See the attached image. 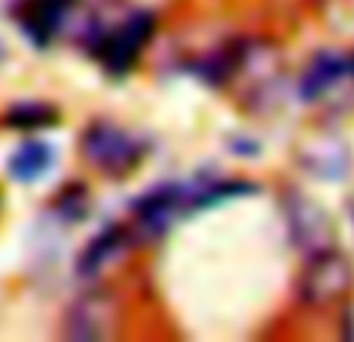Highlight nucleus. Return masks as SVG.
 I'll return each mask as SVG.
<instances>
[{"label":"nucleus","instance_id":"nucleus-2","mask_svg":"<svg viewBox=\"0 0 354 342\" xmlns=\"http://www.w3.org/2000/svg\"><path fill=\"white\" fill-rule=\"evenodd\" d=\"M84 156L93 162L97 168L109 171V174H124L140 162L143 156V143L137 137H131L124 128L109 122H97L84 131V141H81Z\"/></svg>","mask_w":354,"mask_h":342},{"label":"nucleus","instance_id":"nucleus-9","mask_svg":"<svg viewBox=\"0 0 354 342\" xmlns=\"http://www.w3.org/2000/svg\"><path fill=\"white\" fill-rule=\"evenodd\" d=\"M50 165H53V147L44 141H28L12 153L10 159V174L22 183L37 181L41 174H47Z\"/></svg>","mask_w":354,"mask_h":342},{"label":"nucleus","instance_id":"nucleus-12","mask_svg":"<svg viewBox=\"0 0 354 342\" xmlns=\"http://www.w3.org/2000/svg\"><path fill=\"white\" fill-rule=\"evenodd\" d=\"M3 56H6V50H3V44H0V60H3Z\"/></svg>","mask_w":354,"mask_h":342},{"label":"nucleus","instance_id":"nucleus-1","mask_svg":"<svg viewBox=\"0 0 354 342\" xmlns=\"http://www.w3.org/2000/svg\"><path fill=\"white\" fill-rule=\"evenodd\" d=\"M153 28H156L153 12H131L128 19H122V25L103 28L93 35V41H97L93 53L100 56V62L112 75H124L140 56V50L147 47V41L153 37Z\"/></svg>","mask_w":354,"mask_h":342},{"label":"nucleus","instance_id":"nucleus-5","mask_svg":"<svg viewBox=\"0 0 354 342\" xmlns=\"http://www.w3.org/2000/svg\"><path fill=\"white\" fill-rule=\"evenodd\" d=\"M72 3L75 0H25L22 12H19L16 19L25 35H28L37 47H44V44H50V37L62 28L66 12L72 10Z\"/></svg>","mask_w":354,"mask_h":342},{"label":"nucleus","instance_id":"nucleus-8","mask_svg":"<svg viewBox=\"0 0 354 342\" xmlns=\"http://www.w3.org/2000/svg\"><path fill=\"white\" fill-rule=\"evenodd\" d=\"M342 75H345V60H342V56H336V53H320L317 60L308 66V72L301 75V84H299L301 97H305V100L324 97V93L330 91V87L336 84L339 78H342Z\"/></svg>","mask_w":354,"mask_h":342},{"label":"nucleus","instance_id":"nucleus-4","mask_svg":"<svg viewBox=\"0 0 354 342\" xmlns=\"http://www.w3.org/2000/svg\"><path fill=\"white\" fill-rule=\"evenodd\" d=\"M348 262L330 249L324 255H314V262L308 264L305 277H301V299L311 302V305H324V302H333L336 296H342L348 289Z\"/></svg>","mask_w":354,"mask_h":342},{"label":"nucleus","instance_id":"nucleus-10","mask_svg":"<svg viewBox=\"0 0 354 342\" xmlns=\"http://www.w3.org/2000/svg\"><path fill=\"white\" fill-rule=\"evenodd\" d=\"M305 162H308V168L320 177H342L345 171H348V153L333 141L320 143V153H317V147H314V153H308Z\"/></svg>","mask_w":354,"mask_h":342},{"label":"nucleus","instance_id":"nucleus-11","mask_svg":"<svg viewBox=\"0 0 354 342\" xmlns=\"http://www.w3.org/2000/svg\"><path fill=\"white\" fill-rule=\"evenodd\" d=\"M53 122H56V109L44 103H22L6 112V125H12V128H41V125H53Z\"/></svg>","mask_w":354,"mask_h":342},{"label":"nucleus","instance_id":"nucleus-7","mask_svg":"<svg viewBox=\"0 0 354 342\" xmlns=\"http://www.w3.org/2000/svg\"><path fill=\"white\" fill-rule=\"evenodd\" d=\"M124 246H128V233H124V231H118V227H109V231H103L84 249V255L78 258V274L81 277L100 274L106 264H112L118 255H122Z\"/></svg>","mask_w":354,"mask_h":342},{"label":"nucleus","instance_id":"nucleus-3","mask_svg":"<svg viewBox=\"0 0 354 342\" xmlns=\"http://www.w3.org/2000/svg\"><path fill=\"white\" fill-rule=\"evenodd\" d=\"M286 221L295 246L308 255H324L333 249V224L324 215V208L314 206L311 199L292 193L286 196Z\"/></svg>","mask_w":354,"mask_h":342},{"label":"nucleus","instance_id":"nucleus-6","mask_svg":"<svg viewBox=\"0 0 354 342\" xmlns=\"http://www.w3.org/2000/svg\"><path fill=\"white\" fill-rule=\"evenodd\" d=\"M112 302L106 296H87L68 312L66 333L72 339H103L112 330Z\"/></svg>","mask_w":354,"mask_h":342}]
</instances>
